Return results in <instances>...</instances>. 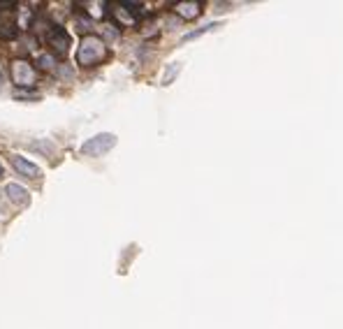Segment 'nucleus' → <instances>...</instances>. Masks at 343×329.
Masks as SVG:
<instances>
[{"instance_id": "f257e3e1", "label": "nucleus", "mask_w": 343, "mask_h": 329, "mask_svg": "<svg viewBox=\"0 0 343 329\" xmlns=\"http://www.w3.org/2000/svg\"><path fill=\"white\" fill-rule=\"evenodd\" d=\"M107 58V47H105V42L100 37H93V35H88L81 40V47L77 51V61L79 65H95V63H100Z\"/></svg>"}, {"instance_id": "f03ea898", "label": "nucleus", "mask_w": 343, "mask_h": 329, "mask_svg": "<svg viewBox=\"0 0 343 329\" xmlns=\"http://www.w3.org/2000/svg\"><path fill=\"white\" fill-rule=\"evenodd\" d=\"M116 146V137L109 132H102V134H95V137H91V139L84 141V146H81V153L84 155H93V158H98V155H105L109 151V148Z\"/></svg>"}, {"instance_id": "7ed1b4c3", "label": "nucleus", "mask_w": 343, "mask_h": 329, "mask_svg": "<svg viewBox=\"0 0 343 329\" xmlns=\"http://www.w3.org/2000/svg\"><path fill=\"white\" fill-rule=\"evenodd\" d=\"M12 77H14V81H16L19 86H30V84L35 81L33 67L28 65L26 61H14L12 63Z\"/></svg>"}, {"instance_id": "20e7f679", "label": "nucleus", "mask_w": 343, "mask_h": 329, "mask_svg": "<svg viewBox=\"0 0 343 329\" xmlns=\"http://www.w3.org/2000/svg\"><path fill=\"white\" fill-rule=\"evenodd\" d=\"M12 167L16 169L21 176H26V179H37V176H40V167L33 165L30 160H26V158H19V155L12 158Z\"/></svg>"}, {"instance_id": "39448f33", "label": "nucleus", "mask_w": 343, "mask_h": 329, "mask_svg": "<svg viewBox=\"0 0 343 329\" xmlns=\"http://www.w3.org/2000/svg\"><path fill=\"white\" fill-rule=\"evenodd\" d=\"M7 197L14 202V204H19V207H26L28 202H30V195H28V190L23 188V186H19V183H9L7 186Z\"/></svg>"}, {"instance_id": "423d86ee", "label": "nucleus", "mask_w": 343, "mask_h": 329, "mask_svg": "<svg viewBox=\"0 0 343 329\" xmlns=\"http://www.w3.org/2000/svg\"><path fill=\"white\" fill-rule=\"evenodd\" d=\"M49 42L54 44V47H58V54H65L68 51V47H70V37H68V33L63 30V28H51V35H49Z\"/></svg>"}, {"instance_id": "0eeeda50", "label": "nucleus", "mask_w": 343, "mask_h": 329, "mask_svg": "<svg viewBox=\"0 0 343 329\" xmlns=\"http://www.w3.org/2000/svg\"><path fill=\"white\" fill-rule=\"evenodd\" d=\"M200 9H202V2H179L176 5V14L183 19H195Z\"/></svg>"}, {"instance_id": "6e6552de", "label": "nucleus", "mask_w": 343, "mask_h": 329, "mask_svg": "<svg viewBox=\"0 0 343 329\" xmlns=\"http://www.w3.org/2000/svg\"><path fill=\"white\" fill-rule=\"evenodd\" d=\"M16 33H19V28H16L14 21L0 23V37H2V40H12V37H16Z\"/></svg>"}, {"instance_id": "1a4fd4ad", "label": "nucleus", "mask_w": 343, "mask_h": 329, "mask_svg": "<svg viewBox=\"0 0 343 329\" xmlns=\"http://www.w3.org/2000/svg\"><path fill=\"white\" fill-rule=\"evenodd\" d=\"M214 28H218V23H207V26H202V28H197V30H193V33H188L181 42H190V40H195V37H200V35H204V33H211Z\"/></svg>"}, {"instance_id": "9d476101", "label": "nucleus", "mask_w": 343, "mask_h": 329, "mask_svg": "<svg viewBox=\"0 0 343 329\" xmlns=\"http://www.w3.org/2000/svg\"><path fill=\"white\" fill-rule=\"evenodd\" d=\"M179 70H181V63H172V65H169V70H165L162 84H165V86H167V84H172V81H174V77L179 74Z\"/></svg>"}, {"instance_id": "9b49d317", "label": "nucleus", "mask_w": 343, "mask_h": 329, "mask_svg": "<svg viewBox=\"0 0 343 329\" xmlns=\"http://www.w3.org/2000/svg\"><path fill=\"white\" fill-rule=\"evenodd\" d=\"M121 7H125V9H128V12L132 14V16H141V9H144V7H141L139 2H128V0H123Z\"/></svg>"}, {"instance_id": "f8f14e48", "label": "nucleus", "mask_w": 343, "mask_h": 329, "mask_svg": "<svg viewBox=\"0 0 343 329\" xmlns=\"http://www.w3.org/2000/svg\"><path fill=\"white\" fill-rule=\"evenodd\" d=\"M37 65H40L42 70H51V67L56 65V61H54V56L44 54V56H40V58H37Z\"/></svg>"}, {"instance_id": "ddd939ff", "label": "nucleus", "mask_w": 343, "mask_h": 329, "mask_svg": "<svg viewBox=\"0 0 343 329\" xmlns=\"http://www.w3.org/2000/svg\"><path fill=\"white\" fill-rule=\"evenodd\" d=\"M33 148L42 151V153L47 155V158H51V153H54V146H51V141H37V144H33Z\"/></svg>"}, {"instance_id": "4468645a", "label": "nucleus", "mask_w": 343, "mask_h": 329, "mask_svg": "<svg viewBox=\"0 0 343 329\" xmlns=\"http://www.w3.org/2000/svg\"><path fill=\"white\" fill-rule=\"evenodd\" d=\"M70 74H72V70H70V67H61V77H65V79H68Z\"/></svg>"}, {"instance_id": "2eb2a0df", "label": "nucleus", "mask_w": 343, "mask_h": 329, "mask_svg": "<svg viewBox=\"0 0 343 329\" xmlns=\"http://www.w3.org/2000/svg\"><path fill=\"white\" fill-rule=\"evenodd\" d=\"M0 88H2V74H0Z\"/></svg>"}, {"instance_id": "dca6fc26", "label": "nucleus", "mask_w": 343, "mask_h": 329, "mask_svg": "<svg viewBox=\"0 0 343 329\" xmlns=\"http://www.w3.org/2000/svg\"><path fill=\"white\" fill-rule=\"evenodd\" d=\"M0 176H2V165H0Z\"/></svg>"}]
</instances>
